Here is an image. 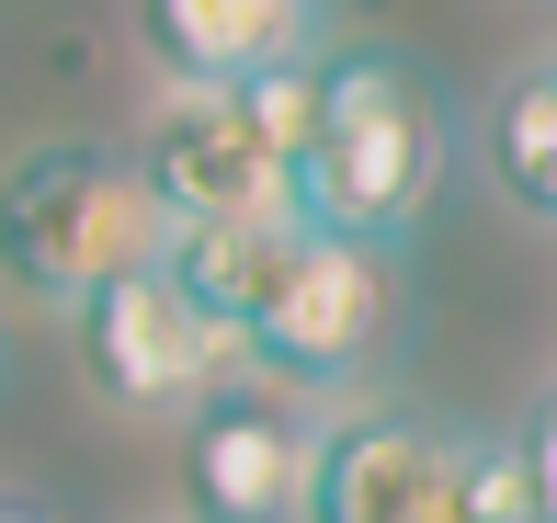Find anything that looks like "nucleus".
Segmentation results:
<instances>
[{"instance_id": "obj_2", "label": "nucleus", "mask_w": 557, "mask_h": 523, "mask_svg": "<svg viewBox=\"0 0 557 523\" xmlns=\"http://www.w3.org/2000/svg\"><path fill=\"white\" fill-rule=\"evenodd\" d=\"M171 262V216L125 148L46 137L0 171V273L46 308H91L103 285Z\"/></svg>"}, {"instance_id": "obj_12", "label": "nucleus", "mask_w": 557, "mask_h": 523, "mask_svg": "<svg viewBox=\"0 0 557 523\" xmlns=\"http://www.w3.org/2000/svg\"><path fill=\"white\" fill-rule=\"evenodd\" d=\"M467 523H546L523 433H467Z\"/></svg>"}, {"instance_id": "obj_3", "label": "nucleus", "mask_w": 557, "mask_h": 523, "mask_svg": "<svg viewBox=\"0 0 557 523\" xmlns=\"http://www.w3.org/2000/svg\"><path fill=\"white\" fill-rule=\"evenodd\" d=\"M69 331H81V376L103 387L114 410H206V398L250 387V341L216 331V319L171 285V262H148V273H125V285H103L91 308H69Z\"/></svg>"}, {"instance_id": "obj_8", "label": "nucleus", "mask_w": 557, "mask_h": 523, "mask_svg": "<svg viewBox=\"0 0 557 523\" xmlns=\"http://www.w3.org/2000/svg\"><path fill=\"white\" fill-rule=\"evenodd\" d=\"M148 58L183 91H250L262 69L319 58V12L308 0H137Z\"/></svg>"}, {"instance_id": "obj_7", "label": "nucleus", "mask_w": 557, "mask_h": 523, "mask_svg": "<svg viewBox=\"0 0 557 523\" xmlns=\"http://www.w3.org/2000/svg\"><path fill=\"white\" fill-rule=\"evenodd\" d=\"M308 466L319 433L273 387H227L183 433V501L194 523H308Z\"/></svg>"}, {"instance_id": "obj_13", "label": "nucleus", "mask_w": 557, "mask_h": 523, "mask_svg": "<svg viewBox=\"0 0 557 523\" xmlns=\"http://www.w3.org/2000/svg\"><path fill=\"white\" fill-rule=\"evenodd\" d=\"M523 456H535V512L557 523V398H546V421L523 433Z\"/></svg>"}, {"instance_id": "obj_9", "label": "nucleus", "mask_w": 557, "mask_h": 523, "mask_svg": "<svg viewBox=\"0 0 557 523\" xmlns=\"http://www.w3.org/2000/svg\"><path fill=\"white\" fill-rule=\"evenodd\" d=\"M296 239L308 228H171V285H183L216 331L250 341V319L273 308V285H285V262H296Z\"/></svg>"}, {"instance_id": "obj_4", "label": "nucleus", "mask_w": 557, "mask_h": 523, "mask_svg": "<svg viewBox=\"0 0 557 523\" xmlns=\"http://www.w3.org/2000/svg\"><path fill=\"white\" fill-rule=\"evenodd\" d=\"M398 331V251L364 239H296L273 308L250 319V364L273 387H352Z\"/></svg>"}, {"instance_id": "obj_6", "label": "nucleus", "mask_w": 557, "mask_h": 523, "mask_svg": "<svg viewBox=\"0 0 557 523\" xmlns=\"http://www.w3.org/2000/svg\"><path fill=\"white\" fill-rule=\"evenodd\" d=\"M308 523H467V444L410 410H352L319 433Z\"/></svg>"}, {"instance_id": "obj_11", "label": "nucleus", "mask_w": 557, "mask_h": 523, "mask_svg": "<svg viewBox=\"0 0 557 523\" xmlns=\"http://www.w3.org/2000/svg\"><path fill=\"white\" fill-rule=\"evenodd\" d=\"M319 91H331V58H296V69H262V80L239 91L250 137H262L273 160H285V171H308V148H319Z\"/></svg>"}, {"instance_id": "obj_10", "label": "nucleus", "mask_w": 557, "mask_h": 523, "mask_svg": "<svg viewBox=\"0 0 557 523\" xmlns=\"http://www.w3.org/2000/svg\"><path fill=\"white\" fill-rule=\"evenodd\" d=\"M490 183L512 194L535 228H557V58L523 69V80H500V103H490Z\"/></svg>"}, {"instance_id": "obj_1", "label": "nucleus", "mask_w": 557, "mask_h": 523, "mask_svg": "<svg viewBox=\"0 0 557 523\" xmlns=\"http://www.w3.org/2000/svg\"><path fill=\"white\" fill-rule=\"evenodd\" d=\"M444 103L410 58H375L352 46L331 58V91H319V148L296 171V228L308 239H364V251H398L410 216L433 206L444 183Z\"/></svg>"}, {"instance_id": "obj_14", "label": "nucleus", "mask_w": 557, "mask_h": 523, "mask_svg": "<svg viewBox=\"0 0 557 523\" xmlns=\"http://www.w3.org/2000/svg\"><path fill=\"white\" fill-rule=\"evenodd\" d=\"M0 523H46V512H23V501H0Z\"/></svg>"}, {"instance_id": "obj_5", "label": "nucleus", "mask_w": 557, "mask_h": 523, "mask_svg": "<svg viewBox=\"0 0 557 523\" xmlns=\"http://www.w3.org/2000/svg\"><path fill=\"white\" fill-rule=\"evenodd\" d=\"M137 171L171 228H296V171L250 137L239 91H171Z\"/></svg>"}, {"instance_id": "obj_15", "label": "nucleus", "mask_w": 557, "mask_h": 523, "mask_svg": "<svg viewBox=\"0 0 557 523\" xmlns=\"http://www.w3.org/2000/svg\"><path fill=\"white\" fill-rule=\"evenodd\" d=\"M308 12H331V0H308Z\"/></svg>"}]
</instances>
